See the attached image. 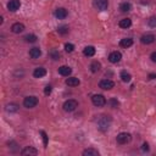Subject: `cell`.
I'll return each mask as SVG.
<instances>
[{
    "instance_id": "obj_22",
    "label": "cell",
    "mask_w": 156,
    "mask_h": 156,
    "mask_svg": "<svg viewBox=\"0 0 156 156\" xmlns=\"http://www.w3.org/2000/svg\"><path fill=\"white\" fill-rule=\"evenodd\" d=\"M83 155H84V156H99V151L90 147V149H85V150L83 151Z\"/></svg>"
},
{
    "instance_id": "obj_16",
    "label": "cell",
    "mask_w": 156,
    "mask_h": 156,
    "mask_svg": "<svg viewBox=\"0 0 156 156\" xmlns=\"http://www.w3.org/2000/svg\"><path fill=\"white\" fill-rule=\"evenodd\" d=\"M79 83H80L79 79L76 77H70L66 79V84L68 87H77V85H79Z\"/></svg>"
},
{
    "instance_id": "obj_35",
    "label": "cell",
    "mask_w": 156,
    "mask_h": 156,
    "mask_svg": "<svg viewBox=\"0 0 156 156\" xmlns=\"http://www.w3.org/2000/svg\"><path fill=\"white\" fill-rule=\"evenodd\" d=\"M151 60H152L154 62H156V51H154V53L151 54Z\"/></svg>"
},
{
    "instance_id": "obj_9",
    "label": "cell",
    "mask_w": 156,
    "mask_h": 156,
    "mask_svg": "<svg viewBox=\"0 0 156 156\" xmlns=\"http://www.w3.org/2000/svg\"><path fill=\"white\" fill-rule=\"evenodd\" d=\"M121 59H122V54H121L120 51H113V53H111V54L109 55V61L112 62V63L120 62Z\"/></svg>"
},
{
    "instance_id": "obj_13",
    "label": "cell",
    "mask_w": 156,
    "mask_h": 156,
    "mask_svg": "<svg viewBox=\"0 0 156 156\" xmlns=\"http://www.w3.org/2000/svg\"><path fill=\"white\" fill-rule=\"evenodd\" d=\"M21 155H38V150L34 149L33 146H27L21 151Z\"/></svg>"
},
{
    "instance_id": "obj_34",
    "label": "cell",
    "mask_w": 156,
    "mask_h": 156,
    "mask_svg": "<svg viewBox=\"0 0 156 156\" xmlns=\"http://www.w3.org/2000/svg\"><path fill=\"white\" fill-rule=\"evenodd\" d=\"M142 150H143V151H149V144H147V143H144V144H143V147H142Z\"/></svg>"
},
{
    "instance_id": "obj_31",
    "label": "cell",
    "mask_w": 156,
    "mask_h": 156,
    "mask_svg": "<svg viewBox=\"0 0 156 156\" xmlns=\"http://www.w3.org/2000/svg\"><path fill=\"white\" fill-rule=\"evenodd\" d=\"M147 23H149V26H150V27L155 28V27H156V17H151L149 21H147Z\"/></svg>"
},
{
    "instance_id": "obj_19",
    "label": "cell",
    "mask_w": 156,
    "mask_h": 156,
    "mask_svg": "<svg viewBox=\"0 0 156 156\" xmlns=\"http://www.w3.org/2000/svg\"><path fill=\"white\" fill-rule=\"evenodd\" d=\"M83 54L88 57H92L95 55V48L94 46H85L84 50H83Z\"/></svg>"
},
{
    "instance_id": "obj_3",
    "label": "cell",
    "mask_w": 156,
    "mask_h": 156,
    "mask_svg": "<svg viewBox=\"0 0 156 156\" xmlns=\"http://www.w3.org/2000/svg\"><path fill=\"white\" fill-rule=\"evenodd\" d=\"M93 5L98 11H105L109 7V1L108 0H94Z\"/></svg>"
},
{
    "instance_id": "obj_15",
    "label": "cell",
    "mask_w": 156,
    "mask_h": 156,
    "mask_svg": "<svg viewBox=\"0 0 156 156\" xmlns=\"http://www.w3.org/2000/svg\"><path fill=\"white\" fill-rule=\"evenodd\" d=\"M45 75H46V70L43 68V67H38V68H36L34 72H33V76H34L36 78H42V77H44Z\"/></svg>"
},
{
    "instance_id": "obj_4",
    "label": "cell",
    "mask_w": 156,
    "mask_h": 156,
    "mask_svg": "<svg viewBox=\"0 0 156 156\" xmlns=\"http://www.w3.org/2000/svg\"><path fill=\"white\" fill-rule=\"evenodd\" d=\"M77 108H78V103L76 100H73V99L65 101V104H63V110L66 112H72V111H75Z\"/></svg>"
},
{
    "instance_id": "obj_11",
    "label": "cell",
    "mask_w": 156,
    "mask_h": 156,
    "mask_svg": "<svg viewBox=\"0 0 156 156\" xmlns=\"http://www.w3.org/2000/svg\"><path fill=\"white\" fill-rule=\"evenodd\" d=\"M11 31L14 32V33H16V34L22 33V32L24 31V24L20 23V22H16V23H14L12 26H11Z\"/></svg>"
},
{
    "instance_id": "obj_8",
    "label": "cell",
    "mask_w": 156,
    "mask_h": 156,
    "mask_svg": "<svg viewBox=\"0 0 156 156\" xmlns=\"http://www.w3.org/2000/svg\"><path fill=\"white\" fill-rule=\"evenodd\" d=\"M20 6H21L20 0H10L9 4H7V9H9L10 11H12V12H15V11H17L20 9Z\"/></svg>"
},
{
    "instance_id": "obj_5",
    "label": "cell",
    "mask_w": 156,
    "mask_h": 156,
    "mask_svg": "<svg viewBox=\"0 0 156 156\" xmlns=\"http://www.w3.org/2000/svg\"><path fill=\"white\" fill-rule=\"evenodd\" d=\"M130 139H132V135H130L129 133H126V132H123V133H120L116 138V140L118 144L123 145V144H127L130 142Z\"/></svg>"
},
{
    "instance_id": "obj_17",
    "label": "cell",
    "mask_w": 156,
    "mask_h": 156,
    "mask_svg": "<svg viewBox=\"0 0 156 156\" xmlns=\"http://www.w3.org/2000/svg\"><path fill=\"white\" fill-rule=\"evenodd\" d=\"M42 55V50L39 48H32L31 51H29V56L32 59H38V57Z\"/></svg>"
},
{
    "instance_id": "obj_2",
    "label": "cell",
    "mask_w": 156,
    "mask_h": 156,
    "mask_svg": "<svg viewBox=\"0 0 156 156\" xmlns=\"http://www.w3.org/2000/svg\"><path fill=\"white\" fill-rule=\"evenodd\" d=\"M23 105H24V108H27V109H33L38 105V98L37 96H27V98H24Z\"/></svg>"
},
{
    "instance_id": "obj_36",
    "label": "cell",
    "mask_w": 156,
    "mask_h": 156,
    "mask_svg": "<svg viewBox=\"0 0 156 156\" xmlns=\"http://www.w3.org/2000/svg\"><path fill=\"white\" fill-rule=\"evenodd\" d=\"M155 78H156L155 73H151V75H149V79H155Z\"/></svg>"
},
{
    "instance_id": "obj_33",
    "label": "cell",
    "mask_w": 156,
    "mask_h": 156,
    "mask_svg": "<svg viewBox=\"0 0 156 156\" xmlns=\"http://www.w3.org/2000/svg\"><path fill=\"white\" fill-rule=\"evenodd\" d=\"M51 90H53V89H51V87H50V85H46V87H45V89H44V94H45V95H50Z\"/></svg>"
},
{
    "instance_id": "obj_23",
    "label": "cell",
    "mask_w": 156,
    "mask_h": 156,
    "mask_svg": "<svg viewBox=\"0 0 156 156\" xmlns=\"http://www.w3.org/2000/svg\"><path fill=\"white\" fill-rule=\"evenodd\" d=\"M121 78L125 83H128V82H130V79H132V76H130L127 71H122L121 72Z\"/></svg>"
},
{
    "instance_id": "obj_14",
    "label": "cell",
    "mask_w": 156,
    "mask_h": 156,
    "mask_svg": "<svg viewBox=\"0 0 156 156\" xmlns=\"http://www.w3.org/2000/svg\"><path fill=\"white\" fill-rule=\"evenodd\" d=\"M59 73L63 77H68L72 73V70L68 66H61V67H59Z\"/></svg>"
},
{
    "instance_id": "obj_21",
    "label": "cell",
    "mask_w": 156,
    "mask_h": 156,
    "mask_svg": "<svg viewBox=\"0 0 156 156\" xmlns=\"http://www.w3.org/2000/svg\"><path fill=\"white\" fill-rule=\"evenodd\" d=\"M101 68V65L100 62H98V61H93L92 63H90V71H92L93 73H96V72H99Z\"/></svg>"
},
{
    "instance_id": "obj_29",
    "label": "cell",
    "mask_w": 156,
    "mask_h": 156,
    "mask_svg": "<svg viewBox=\"0 0 156 156\" xmlns=\"http://www.w3.org/2000/svg\"><path fill=\"white\" fill-rule=\"evenodd\" d=\"M108 104L111 106V108H113V109H115V108H117V106L120 105V103H118L116 99H111V100H109Z\"/></svg>"
},
{
    "instance_id": "obj_6",
    "label": "cell",
    "mask_w": 156,
    "mask_h": 156,
    "mask_svg": "<svg viewBox=\"0 0 156 156\" xmlns=\"http://www.w3.org/2000/svg\"><path fill=\"white\" fill-rule=\"evenodd\" d=\"M92 101L95 106H98V108H100V106H104L106 104V99H105V96L101 95V94H95L93 95L92 98Z\"/></svg>"
},
{
    "instance_id": "obj_32",
    "label": "cell",
    "mask_w": 156,
    "mask_h": 156,
    "mask_svg": "<svg viewBox=\"0 0 156 156\" xmlns=\"http://www.w3.org/2000/svg\"><path fill=\"white\" fill-rule=\"evenodd\" d=\"M42 137H43V140H44V147H46L48 146V135H46V133L44 132V130H42Z\"/></svg>"
},
{
    "instance_id": "obj_10",
    "label": "cell",
    "mask_w": 156,
    "mask_h": 156,
    "mask_svg": "<svg viewBox=\"0 0 156 156\" xmlns=\"http://www.w3.org/2000/svg\"><path fill=\"white\" fill-rule=\"evenodd\" d=\"M67 15H68V12H67V10L66 9H63V7H59V9H56L55 10V16L59 20H63V19H66L67 17Z\"/></svg>"
},
{
    "instance_id": "obj_25",
    "label": "cell",
    "mask_w": 156,
    "mask_h": 156,
    "mask_svg": "<svg viewBox=\"0 0 156 156\" xmlns=\"http://www.w3.org/2000/svg\"><path fill=\"white\" fill-rule=\"evenodd\" d=\"M130 4L129 3H127V1H125V3H122L121 5H120V10L122 11V12H127V11H129L130 10Z\"/></svg>"
},
{
    "instance_id": "obj_1",
    "label": "cell",
    "mask_w": 156,
    "mask_h": 156,
    "mask_svg": "<svg viewBox=\"0 0 156 156\" xmlns=\"http://www.w3.org/2000/svg\"><path fill=\"white\" fill-rule=\"evenodd\" d=\"M111 125V118L109 116H101L98 121V127L100 130H108Z\"/></svg>"
},
{
    "instance_id": "obj_24",
    "label": "cell",
    "mask_w": 156,
    "mask_h": 156,
    "mask_svg": "<svg viewBox=\"0 0 156 156\" xmlns=\"http://www.w3.org/2000/svg\"><path fill=\"white\" fill-rule=\"evenodd\" d=\"M19 110V105L17 104H9L6 105V111L7 112H16Z\"/></svg>"
},
{
    "instance_id": "obj_27",
    "label": "cell",
    "mask_w": 156,
    "mask_h": 156,
    "mask_svg": "<svg viewBox=\"0 0 156 156\" xmlns=\"http://www.w3.org/2000/svg\"><path fill=\"white\" fill-rule=\"evenodd\" d=\"M57 32H59L60 34H67L68 33V26H60L59 28H57Z\"/></svg>"
},
{
    "instance_id": "obj_7",
    "label": "cell",
    "mask_w": 156,
    "mask_h": 156,
    "mask_svg": "<svg viewBox=\"0 0 156 156\" xmlns=\"http://www.w3.org/2000/svg\"><path fill=\"white\" fill-rule=\"evenodd\" d=\"M99 87L104 90H110L115 87V83L111 80V79H103L100 80V83H99Z\"/></svg>"
},
{
    "instance_id": "obj_12",
    "label": "cell",
    "mask_w": 156,
    "mask_h": 156,
    "mask_svg": "<svg viewBox=\"0 0 156 156\" xmlns=\"http://www.w3.org/2000/svg\"><path fill=\"white\" fill-rule=\"evenodd\" d=\"M140 42L143 44H146V45H149L151 43L155 42V36L154 34H144L142 38H140Z\"/></svg>"
},
{
    "instance_id": "obj_28",
    "label": "cell",
    "mask_w": 156,
    "mask_h": 156,
    "mask_svg": "<svg viewBox=\"0 0 156 156\" xmlns=\"http://www.w3.org/2000/svg\"><path fill=\"white\" fill-rule=\"evenodd\" d=\"M65 50H66L67 53H72L73 50H75V45H73V44H71V43L65 44Z\"/></svg>"
},
{
    "instance_id": "obj_18",
    "label": "cell",
    "mask_w": 156,
    "mask_h": 156,
    "mask_svg": "<svg viewBox=\"0 0 156 156\" xmlns=\"http://www.w3.org/2000/svg\"><path fill=\"white\" fill-rule=\"evenodd\" d=\"M120 45L122 48H129V46H132L133 45V39H130V38H125V39H121V42H120Z\"/></svg>"
},
{
    "instance_id": "obj_20",
    "label": "cell",
    "mask_w": 156,
    "mask_h": 156,
    "mask_svg": "<svg viewBox=\"0 0 156 156\" xmlns=\"http://www.w3.org/2000/svg\"><path fill=\"white\" fill-rule=\"evenodd\" d=\"M118 26L121 28H129L130 26H132V21H130V19H123L120 21Z\"/></svg>"
},
{
    "instance_id": "obj_30",
    "label": "cell",
    "mask_w": 156,
    "mask_h": 156,
    "mask_svg": "<svg viewBox=\"0 0 156 156\" xmlns=\"http://www.w3.org/2000/svg\"><path fill=\"white\" fill-rule=\"evenodd\" d=\"M50 56H51V59H53V60H59L60 54L57 53L56 50H51V51H50Z\"/></svg>"
},
{
    "instance_id": "obj_26",
    "label": "cell",
    "mask_w": 156,
    "mask_h": 156,
    "mask_svg": "<svg viewBox=\"0 0 156 156\" xmlns=\"http://www.w3.org/2000/svg\"><path fill=\"white\" fill-rule=\"evenodd\" d=\"M37 36L34 34H27V36H24V40H26L27 43H36L37 42Z\"/></svg>"
}]
</instances>
